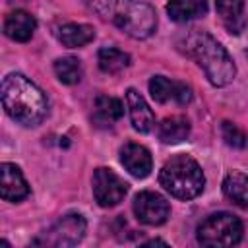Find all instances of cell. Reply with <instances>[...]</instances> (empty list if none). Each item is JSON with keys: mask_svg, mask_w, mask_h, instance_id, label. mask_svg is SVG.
<instances>
[{"mask_svg": "<svg viewBox=\"0 0 248 248\" xmlns=\"http://www.w3.org/2000/svg\"><path fill=\"white\" fill-rule=\"evenodd\" d=\"M0 95L8 116L23 126H39L48 112V101L45 93L23 74H8L2 79Z\"/></svg>", "mask_w": 248, "mask_h": 248, "instance_id": "cell-1", "label": "cell"}, {"mask_svg": "<svg viewBox=\"0 0 248 248\" xmlns=\"http://www.w3.org/2000/svg\"><path fill=\"white\" fill-rule=\"evenodd\" d=\"M184 52L196 60L215 87L229 85L236 76V66L225 46L205 31H190L184 37Z\"/></svg>", "mask_w": 248, "mask_h": 248, "instance_id": "cell-2", "label": "cell"}, {"mask_svg": "<svg viewBox=\"0 0 248 248\" xmlns=\"http://www.w3.org/2000/svg\"><path fill=\"white\" fill-rule=\"evenodd\" d=\"M89 4L103 19H108L132 39H147L157 29V14L147 2L89 0Z\"/></svg>", "mask_w": 248, "mask_h": 248, "instance_id": "cell-3", "label": "cell"}, {"mask_svg": "<svg viewBox=\"0 0 248 248\" xmlns=\"http://www.w3.org/2000/svg\"><path fill=\"white\" fill-rule=\"evenodd\" d=\"M159 184L178 200H192L202 194L205 176L196 159L190 155H174L163 165Z\"/></svg>", "mask_w": 248, "mask_h": 248, "instance_id": "cell-4", "label": "cell"}, {"mask_svg": "<svg viewBox=\"0 0 248 248\" xmlns=\"http://www.w3.org/2000/svg\"><path fill=\"white\" fill-rule=\"evenodd\" d=\"M242 238V223L236 215L219 211L209 215L198 227V242L209 248L234 246Z\"/></svg>", "mask_w": 248, "mask_h": 248, "instance_id": "cell-5", "label": "cell"}, {"mask_svg": "<svg viewBox=\"0 0 248 248\" xmlns=\"http://www.w3.org/2000/svg\"><path fill=\"white\" fill-rule=\"evenodd\" d=\"M87 223L79 213H68L60 217L48 231H45L39 238L33 240V244L41 246H56V248H66V246H76L81 242L85 236Z\"/></svg>", "mask_w": 248, "mask_h": 248, "instance_id": "cell-6", "label": "cell"}, {"mask_svg": "<svg viewBox=\"0 0 248 248\" xmlns=\"http://www.w3.org/2000/svg\"><path fill=\"white\" fill-rule=\"evenodd\" d=\"M128 194V184L110 169L99 167L93 172V196L101 207L118 205Z\"/></svg>", "mask_w": 248, "mask_h": 248, "instance_id": "cell-7", "label": "cell"}, {"mask_svg": "<svg viewBox=\"0 0 248 248\" xmlns=\"http://www.w3.org/2000/svg\"><path fill=\"white\" fill-rule=\"evenodd\" d=\"M134 215L138 217V221L145 223V225H163L169 215H170V205L169 202L151 190H143L134 198L132 203Z\"/></svg>", "mask_w": 248, "mask_h": 248, "instance_id": "cell-8", "label": "cell"}, {"mask_svg": "<svg viewBox=\"0 0 248 248\" xmlns=\"http://www.w3.org/2000/svg\"><path fill=\"white\" fill-rule=\"evenodd\" d=\"M149 93L157 103H176V105H188L194 97L190 85H186L182 81L169 79L165 76H153L151 78Z\"/></svg>", "mask_w": 248, "mask_h": 248, "instance_id": "cell-9", "label": "cell"}, {"mask_svg": "<svg viewBox=\"0 0 248 248\" xmlns=\"http://www.w3.org/2000/svg\"><path fill=\"white\" fill-rule=\"evenodd\" d=\"M120 163L136 178H145L153 169V159H151L149 149L140 143H132V141L120 149Z\"/></svg>", "mask_w": 248, "mask_h": 248, "instance_id": "cell-10", "label": "cell"}, {"mask_svg": "<svg viewBox=\"0 0 248 248\" xmlns=\"http://www.w3.org/2000/svg\"><path fill=\"white\" fill-rule=\"evenodd\" d=\"M126 105H128V112H130V120L136 132L147 134L153 130L155 126V114L149 108V105L145 103V99L134 89L130 87L126 91Z\"/></svg>", "mask_w": 248, "mask_h": 248, "instance_id": "cell-11", "label": "cell"}, {"mask_svg": "<svg viewBox=\"0 0 248 248\" xmlns=\"http://www.w3.org/2000/svg\"><path fill=\"white\" fill-rule=\"evenodd\" d=\"M0 176H2L0 192L6 202H21L23 198L29 196V186H27L19 167H16L12 163H2Z\"/></svg>", "mask_w": 248, "mask_h": 248, "instance_id": "cell-12", "label": "cell"}, {"mask_svg": "<svg viewBox=\"0 0 248 248\" xmlns=\"http://www.w3.org/2000/svg\"><path fill=\"white\" fill-rule=\"evenodd\" d=\"M215 8L229 33L240 35L246 29L248 19L244 16V0H215Z\"/></svg>", "mask_w": 248, "mask_h": 248, "instance_id": "cell-13", "label": "cell"}, {"mask_svg": "<svg viewBox=\"0 0 248 248\" xmlns=\"http://www.w3.org/2000/svg\"><path fill=\"white\" fill-rule=\"evenodd\" d=\"M35 27H37L35 17L25 10H16V12L8 14L6 19H4L6 37H10L12 41H17V43L29 41L35 33Z\"/></svg>", "mask_w": 248, "mask_h": 248, "instance_id": "cell-14", "label": "cell"}, {"mask_svg": "<svg viewBox=\"0 0 248 248\" xmlns=\"http://www.w3.org/2000/svg\"><path fill=\"white\" fill-rule=\"evenodd\" d=\"M124 114V105L116 97L108 95H99L95 101V110H93V122L101 128H110L116 120H120Z\"/></svg>", "mask_w": 248, "mask_h": 248, "instance_id": "cell-15", "label": "cell"}, {"mask_svg": "<svg viewBox=\"0 0 248 248\" xmlns=\"http://www.w3.org/2000/svg\"><path fill=\"white\" fill-rule=\"evenodd\" d=\"M167 14L176 23H186L207 14V0H170L167 4Z\"/></svg>", "mask_w": 248, "mask_h": 248, "instance_id": "cell-16", "label": "cell"}, {"mask_svg": "<svg viewBox=\"0 0 248 248\" xmlns=\"http://www.w3.org/2000/svg\"><path fill=\"white\" fill-rule=\"evenodd\" d=\"M190 136V122L186 116H167L157 126V138L163 143H180Z\"/></svg>", "mask_w": 248, "mask_h": 248, "instance_id": "cell-17", "label": "cell"}, {"mask_svg": "<svg viewBox=\"0 0 248 248\" xmlns=\"http://www.w3.org/2000/svg\"><path fill=\"white\" fill-rule=\"evenodd\" d=\"M95 39V29L87 23H66L58 29V41L68 48H78Z\"/></svg>", "mask_w": 248, "mask_h": 248, "instance_id": "cell-18", "label": "cell"}, {"mask_svg": "<svg viewBox=\"0 0 248 248\" xmlns=\"http://www.w3.org/2000/svg\"><path fill=\"white\" fill-rule=\"evenodd\" d=\"M223 192L232 203L248 211V176L244 172H229L223 180Z\"/></svg>", "mask_w": 248, "mask_h": 248, "instance_id": "cell-19", "label": "cell"}, {"mask_svg": "<svg viewBox=\"0 0 248 248\" xmlns=\"http://www.w3.org/2000/svg\"><path fill=\"white\" fill-rule=\"evenodd\" d=\"M97 62L105 74H118L130 66V54L114 46H103L97 54Z\"/></svg>", "mask_w": 248, "mask_h": 248, "instance_id": "cell-20", "label": "cell"}, {"mask_svg": "<svg viewBox=\"0 0 248 248\" xmlns=\"http://www.w3.org/2000/svg\"><path fill=\"white\" fill-rule=\"evenodd\" d=\"M56 78L66 85H76L81 79V64L76 56H62L54 62Z\"/></svg>", "mask_w": 248, "mask_h": 248, "instance_id": "cell-21", "label": "cell"}, {"mask_svg": "<svg viewBox=\"0 0 248 248\" xmlns=\"http://www.w3.org/2000/svg\"><path fill=\"white\" fill-rule=\"evenodd\" d=\"M221 134H223V140H225L227 145L236 147V149H244V147H248V136H246L236 124L225 120L223 126H221Z\"/></svg>", "mask_w": 248, "mask_h": 248, "instance_id": "cell-22", "label": "cell"}, {"mask_svg": "<svg viewBox=\"0 0 248 248\" xmlns=\"http://www.w3.org/2000/svg\"><path fill=\"white\" fill-rule=\"evenodd\" d=\"M155 244H165V246H167V242H165V240H159V238H155V240H149V242H145V246H155Z\"/></svg>", "mask_w": 248, "mask_h": 248, "instance_id": "cell-23", "label": "cell"}, {"mask_svg": "<svg viewBox=\"0 0 248 248\" xmlns=\"http://www.w3.org/2000/svg\"><path fill=\"white\" fill-rule=\"evenodd\" d=\"M246 56H248V50H246Z\"/></svg>", "mask_w": 248, "mask_h": 248, "instance_id": "cell-24", "label": "cell"}]
</instances>
